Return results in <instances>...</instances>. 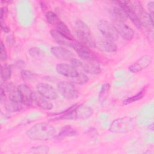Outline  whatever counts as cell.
Segmentation results:
<instances>
[{"instance_id": "obj_1", "label": "cell", "mask_w": 154, "mask_h": 154, "mask_svg": "<svg viewBox=\"0 0 154 154\" xmlns=\"http://www.w3.org/2000/svg\"><path fill=\"white\" fill-rule=\"evenodd\" d=\"M55 128L46 122L37 123L26 132V136L32 140L47 141L56 137Z\"/></svg>"}, {"instance_id": "obj_2", "label": "cell", "mask_w": 154, "mask_h": 154, "mask_svg": "<svg viewBox=\"0 0 154 154\" xmlns=\"http://www.w3.org/2000/svg\"><path fill=\"white\" fill-rule=\"evenodd\" d=\"M93 114V109L86 105L75 104L57 114L59 117L57 119L61 120H76L86 119L90 117Z\"/></svg>"}, {"instance_id": "obj_3", "label": "cell", "mask_w": 154, "mask_h": 154, "mask_svg": "<svg viewBox=\"0 0 154 154\" xmlns=\"http://www.w3.org/2000/svg\"><path fill=\"white\" fill-rule=\"evenodd\" d=\"M75 34L80 42L89 48H95L96 40L87 25L81 20L75 23Z\"/></svg>"}, {"instance_id": "obj_4", "label": "cell", "mask_w": 154, "mask_h": 154, "mask_svg": "<svg viewBox=\"0 0 154 154\" xmlns=\"http://www.w3.org/2000/svg\"><path fill=\"white\" fill-rule=\"evenodd\" d=\"M136 125L135 119L130 117H125L114 120L109 127V131L117 134L126 133L132 130Z\"/></svg>"}, {"instance_id": "obj_5", "label": "cell", "mask_w": 154, "mask_h": 154, "mask_svg": "<svg viewBox=\"0 0 154 154\" xmlns=\"http://www.w3.org/2000/svg\"><path fill=\"white\" fill-rule=\"evenodd\" d=\"M126 2L136 14L142 26H144L152 30L153 22L152 20L149 13L144 10L141 4L137 1H126Z\"/></svg>"}, {"instance_id": "obj_6", "label": "cell", "mask_w": 154, "mask_h": 154, "mask_svg": "<svg viewBox=\"0 0 154 154\" xmlns=\"http://www.w3.org/2000/svg\"><path fill=\"white\" fill-rule=\"evenodd\" d=\"M70 47L77 53L78 55L84 61H97V55L88 47L81 42L73 40Z\"/></svg>"}, {"instance_id": "obj_7", "label": "cell", "mask_w": 154, "mask_h": 154, "mask_svg": "<svg viewBox=\"0 0 154 154\" xmlns=\"http://www.w3.org/2000/svg\"><path fill=\"white\" fill-rule=\"evenodd\" d=\"M57 88L58 93L67 99H73L78 96L75 84L71 81H61L58 82Z\"/></svg>"}, {"instance_id": "obj_8", "label": "cell", "mask_w": 154, "mask_h": 154, "mask_svg": "<svg viewBox=\"0 0 154 154\" xmlns=\"http://www.w3.org/2000/svg\"><path fill=\"white\" fill-rule=\"evenodd\" d=\"M97 28L103 37L112 41H115L119 38V34L112 23L109 22L101 20L97 23Z\"/></svg>"}, {"instance_id": "obj_9", "label": "cell", "mask_w": 154, "mask_h": 154, "mask_svg": "<svg viewBox=\"0 0 154 154\" xmlns=\"http://www.w3.org/2000/svg\"><path fill=\"white\" fill-rule=\"evenodd\" d=\"M112 24L115 27L119 35H120L124 40H129L134 37V30L131 27L126 25L124 22L114 20Z\"/></svg>"}, {"instance_id": "obj_10", "label": "cell", "mask_w": 154, "mask_h": 154, "mask_svg": "<svg viewBox=\"0 0 154 154\" xmlns=\"http://www.w3.org/2000/svg\"><path fill=\"white\" fill-rule=\"evenodd\" d=\"M152 61V57L150 55H144L138 58L134 63L128 67V70L132 73L139 72L149 66Z\"/></svg>"}, {"instance_id": "obj_11", "label": "cell", "mask_w": 154, "mask_h": 154, "mask_svg": "<svg viewBox=\"0 0 154 154\" xmlns=\"http://www.w3.org/2000/svg\"><path fill=\"white\" fill-rule=\"evenodd\" d=\"M37 91L48 100H55L58 97L55 89L48 83L38 84L37 86Z\"/></svg>"}, {"instance_id": "obj_12", "label": "cell", "mask_w": 154, "mask_h": 154, "mask_svg": "<svg viewBox=\"0 0 154 154\" xmlns=\"http://www.w3.org/2000/svg\"><path fill=\"white\" fill-rule=\"evenodd\" d=\"M95 47L103 52L112 53L117 51V46L114 42L104 37L96 41Z\"/></svg>"}, {"instance_id": "obj_13", "label": "cell", "mask_w": 154, "mask_h": 154, "mask_svg": "<svg viewBox=\"0 0 154 154\" xmlns=\"http://www.w3.org/2000/svg\"><path fill=\"white\" fill-rule=\"evenodd\" d=\"M122 8L124 12L125 13L128 18H129L133 24L138 28L141 29L143 26L142 25L138 19V17L137 16L136 14L134 11V10L131 8V7L127 4L126 1H116Z\"/></svg>"}, {"instance_id": "obj_14", "label": "cell", "mask_w": 154, "mask_h": 154, "mask_svg": "<svg viewBox=\"0 0 154 154\" xmlns=\"http://www.w3.org/2000/svg\"><path fill=\"white\" fill-rule=\"evenodd\" d=\"M51 52L57 58L61 60H70L74 58L73 52L63 46H53L51 48Z\"/></svg>"}, {"instance_id": "obj_15", "label": "cell", "mask_w": 154, "mask_h": 154, "mask_svg": "<svg viewBox=\"0 0 154 154\" xmlns=\"http://www.w3.org/2000/svg\"><path fill=\"white\" fill-rule=\"evenodd\" d=\"M55 69L58 74L71 79L77 76L79 73L78 70H76L72 66L66 63H60L57 64Z\"/></svg>"}, {"instance_id": "obj_16", "label": "cell", "mask_w": 154, "mask_h": 154, "mask_svg": "<svg viewBox=\"0 0 154 154\" xmlns=\"http://www.w3.org/2000/svg\"><path fill=\"white\" fill-rule=\"evenodd\" d=\"M20 93L22 103L26 106H31L33 102L34 91L26 84H22L18 86Z\"/></svg>"}, {"instance_id": "obj_17", "label": "cell", "mask_w": 154, "mask_h": 154, "mask_svg": "<svg viewBox=\"0 0 154 154\" xmlns=\"http://www.w3.org/2000/svg\"><path fill=\"white\" fill-rule=\"evenodd\" d=\"M114 2L116 4L111 5V7L108 9L109 13L113 17L114 20L120 21L123 22H125L128 19L125 13L117 2Z\"/></svg>"}, {"instance_id": "obj_18", "label": "cell", "mask_w": 154, "mask_h": 154, "mask_svg": "<svg viewBox=\"0 0 154 154\" xmlns=\"http://www.w3.org/2000/svg\"><path fill=\"white\" fill-rule=\"evenodd\" d=\"M5 90L7 91L10 100L22 103L21 96L18 87H16L12 82H10L6 85Z\"/></svg>"}, {"instance_id": "obj_19", "label": "cell", "mask_w": 154, "mask_h": 154, "mask_svg": "<svg viewBox=\"0 0 154 154\" xmlns=\"http://www.w3.org/2000/svg\"><path fill=\"white\" fill-rule=\"evenodd\" d=\"M33 102H35L38 107L43 109L51 110L53 108V104L49 102L48 99L40 95L38 92L34 91Z\"/></svg>"}, {"instance_id": "obj_20", "label": "cell", "mask_w": 154, "mask_h": 154, "mask_svg": "<svg viewBox=\"0 0 154 154\" xmlns=\"http://www.w3.org/2000/svg\"><path fill=\"white\" fill-rule=\"evenodd\" d=\"M82 70L90 75H97L100 72V66L97 61H87L83 63Z\"/></svg>"}, {"instance_id": "obj_21", "label": "cell", "mask_w": 154, "mask_h": 154, "mask_svg": "<svg viewBox=\"0 0 154 154\" xmlns=\"http://www.w3.org/2000/svg\"><path fill=\"white\" fill-rule=\"evenodd\" d=\"M78 132L75 128L70 126H66L63 127L56 137L59 139H63L66 137H73L78 135Z\"/></svg>"}, {"instance_id": "obj_22", "label": "cell", "mask_w": 154, "mask_h": 154, "mask_svg": "<svg viewBox=\"0 0 154 154\" xmlns=\"http://www.w3.org/2000/svg\"><path fill=\"white\" fill-rule=\"evenodd\" d=\"M50 34L52 38L60 46H65L70 47L72 41L68 40L60 33H59L57 29H52L50 31Z\"/></svg>"}, {"instance_id": "obj_23", "label": "cell", "mask_w": 154, "mask_h": 154, "mask_svg": "<svg viewBox=\"0 0 154 154\" xmlns=\"http://www.w3.org/2000/svg\"><path fill=\"white\" fill-rule=\"evenodd\" d=\"M57 30L59 33H60L62 35H63L68 40L71 41L73 40L74 37L71 33V31L69 29V27L64 22L62 21H59L57 23Z\"/></svg>"}, {"instance_id": "obj_24", "label": "cell", "mask_w": 154, "mask_h": 154, "mask_svg": "<svg viewBox=\"0 0 154 154\" xmlns=\"http://www.w3.org/2000/svg\"><path fill=\"white\" fill-rule=\"evenodd\" d=\"M23 103L12 100H9L5 103V109L10 112H15L20 111L23 108Z\"/></svg>"}, {"instance_id": "obj_25", "label": "cell", "mask_w": 154, "mask_h": 154, "mask_svg": "<svg viewBox=\"0 0 154 154\" xmlns=\"http://www.w3.org/2000/svg\"><path fill=\"white\" fill-rule=\"evenodd\" d=\"M110 88H111V86L109 83H105L102 85L100 92L99 93V97H98V100L99 103H102L106 100L109 93Z\"/></svg>"}, {"instance_id": "obj_26", "label": "cell", "mask_w": 154, "mask_h": 154, "mask_svg": "<svg viewBox=\"0 0 154 154\" xmlns=\"http://www.w3.org/2000/svg\"><path fill=\"white\" fill-rule=\"evenodd\" d=\"M145 93H146V88H143L142 90H141L136 94L133 95V96H132L131 97H129L126 98V99H125L123 100V103L124 105H128L129 103H132L133 102L140 100L144 97Z\"/></svg>"}, {"instance_id": "obj_27", "label": "cell", "mask_w": 154, "mask_h": 154, "mask_svg": "<svg viewBox=\"0 0 154 154\" xmlns=\"http://www.w3.org/2000/svg\"><path fill=\"white\" fill-rule=\"evenodd\" d=\"M11 66L8 64H4L1 66V77L4 81L8 80L11 77Z\"/></svg>"}, {"instance_id": "obj_28", "label": "cell", "mask_w": 154, "mask_h": 154, "mask_svg": "<svg viewBox=\"0 0 154 154\" xmlns=\"http://www.w3.org/2000/svg\"><path fill=\"white\" fill-rule=\"evenodd\" d=\"M89 81L87 76L83 73H78V75L72 79V81L73 84L78 85H83L88 82Z\"/></svg>"}, {"instance_id": "obj_29", "label": "cell", "mask_w": 154, "mask_h": 154, "mask_svg": "<svg viewBox=\"0 0 154 154\" xmlns=\"http://www.w3.org/2000/svg\"><path fill=\"white\" fill-rule=\"evenodd\" d=\"M46 19L47 22L50 24L57 23L58 21V17L57 14L52 11H48L46 13Z\"/></svg>"}, {"instance_id": "obj_30", "label": "cell", "mask_w": 154, "mask_h": 154, "mask_svg": "<svg viewBox=\"0 0 154 154\" xmlns=\"http://www.w3.org/2000/svg\"><path fill=\"white\" fill-rule=\"evenodd\" d=\"M20 75L23 80H29L34 77L35 73L28 70H22Z\"/></svg>"}, {"instance_id": "obj_31", "label": "cell", "mask_w": 154, "mask_h": 154, "mask_svg": "<svg viewBox=\"0 0 154 154\" xmlns=\"http://www.w3.org/2000/svg\"><path fill=\"white\" fill-rule=\"evenodd\" d=\"M28 54L32 58H37L40 54V50L38 48L32 47L28 49Z\"/></svg>"}, {"instance_id": "obj_32", "label": "cell", "mask_w": 154, "mask_h": 154, "mask_svg": "<svg viewBox=\"0 0 154 154\" xmlns=\"http://www.w3.org/2000/svg\"><path fill=\"white\" fill-rule=\"evenodd\" d=\"M70 65L72 66L73 67H75L76 70L78 69H82L83 63L78 59L76 58H72L70 60Z\"/></svg>"}, {"instance_id": "obj_33", "label": "cell", "mask_w": 154, "mask_h": 154, "mask_svg": "<svg viewBox=\"0 0 154 154\" xmlns=\"http://www.w3.org/2000/svg\"><path fill=\"white\" fill-rule=\"evenodd\" d=\"M7 58V54L3 42H1V53H0V59L1 61H5Z\"/></svg>"}, {"instance_id": "obj_34", "label": "cell", "mask_w": 154, "mask_h": 154, "mask_svg": "<svg viewBox=\"0 0 154 154\" xmlns=\"http://www.w3.org/2000/svg\"><path fill=\"white\" fill-rule=\"evenodd\" d=\"M34 152L36 153H47L49 151V147L46 146H36L32 148Z\"/></svg>"}, {"instance_id": "obj_35", "label": "cell", "mask_w": 154, "mask_h": 154, "mask_svg": "<svg viewBox=\"0 0 154 154\" xmlns=\"http://www.w3.org/2000/svg\"><path fill=\"white\" fill-rule=\"evenodd\" d=\"M147 8H148V10L149 11V16L152 19V20L153 22V19H154V2L153 1H150L147 4Z\"/></svg>"}, {"instance_id": "obj_36", "label": "cell", "mask_w": 154, "mask_h": 154, "mask_svg": "<svg viewBox=\"0 0 154 154\" xmlns=\"http://www.w3.org/2000/svg\"><path fill=\"white\" fill-rule=\"evenodd\" d=\"M1 27L2 31L5 33H8L10 31V29L8 27V26L5 23H4L3 22H1Z\"/></svg>"}, {"instance_id": "obj_37", "label": "cell", "mask_w": 154, "mask_h": 154, "mask_svg": "<svg viewBox=\"0 0 154 154\" xmlns=\"http://www.w3.org/2000/svg\"><path fill=\"white\" fill-rule=\"evenodd\" d=\"M7 10L6 7H2L1 8V22H3L4 16L7 14Z\"/></svg>"}, {"instance_id": "obj_38", "label": "cell", "mask_w": 154, "mask_h": 154, "mask_svg": "<svg viewBox=\"0 0 154 154\" xmlns=\"http://www.w3.org/2000/svg\"><path fill=\"white\" fill-rule=\"evenodd\" d=\"M14 38L12 35H8L7 37V43L8 45H11L14 43Z\"/></svg>"}, {"instance_id": "obj_39", "label": "cell", "mask_w": 154, "mask_h": 154, "mask_svg": "<svg viewBox=\"0 0 154 154\" xmlns=\"http://www.w3.org/2000/svg\"><path fill=\"white\" fill-rule=\"evenodd\" d=\"M16 66L18 68H22L25 66V62L22 60H19L16 62Z\"/></svg>"}, {"instance_id": "obj_40", "label": "cell", "mask_w": 154, "mask_h": 154, "mask_svg": "<svg viewBox=\"0 0 154 154\" xmlns=\"http://www.w3.org/2000/svg\"><path fill=\"white\" fill-rule=\"evenodd\" d=\"M5 90L3 89V88L1 87V102L2 103L3 102H4L5 99Z\"/></svg>"}]
</instances>
